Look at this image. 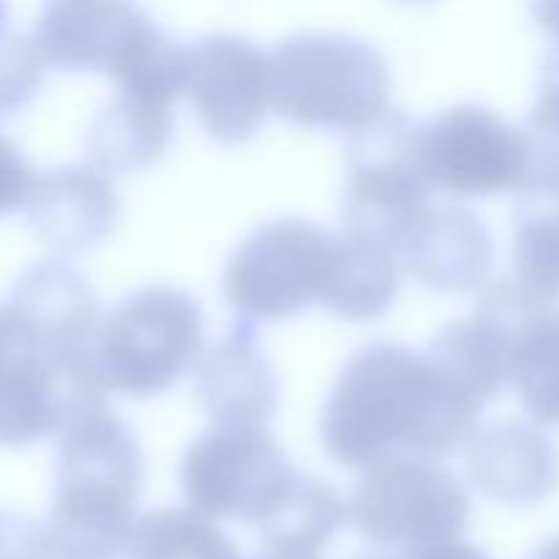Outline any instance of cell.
<instances>
[{
	"mask_svg": "<svg viewBox=\"0 0 559 559\" xmlns=\"http://www.w3.org/2000/svg\"><path fill=\"white\" fill-rule=\"evenodd\" d=\"M484 402L464 391L426 353L377 342L338 374L320 418L325 451L349 467L385 459H435L473 442Z\"/></svg>",
	"mask_w": 559,
	"mask_h": 559,
	"instance_id": "1",
	"label": "cell"
},
{
	"mask_svg": "<svg viewBox=\"0 0 559 559\" xmlns=\"http://www.w3.org/2000/svg\"><path fill=\"white\" fill-rule=\"evenodd\" d=\"M142 451L129 426L93 404L60 431L49 559H115L129 546Z\"/></svg>",
	"mask_w": 559,
	"mask_h": 559,
	"instance_id": "2",
	"label": "cell"
},
{
	"mask_svg": "<svg viewBox=\"0 0 559 559\" xmlns=\"http://www.w3.org/2000/svg\"><path fill=\"white\" fill-rule=\"evenodd\" d=\"M271 104L293 123L355 136L391 112V66L366 38L295 33L271 52Z\"/></svg>",
	"mask_w": 559,
	"mask_h": 559,
	"instance_id": "3",
	"label": "cell"
},
{
	"mask_svg": "<svg viewBox=\"0 0 559 559\" xmlns=\"http://www.w3.org/2000/svg\"><path fill=\"white\" fill-rule=\"evenodd\" d=\"M205 320L194 295L153 284L120 300L102 317L91 366L102 391L131 399L167 391L197 358Z\"/></svg>",
	"mask_w": 559,
	"mask_h": 559,
	"instance_id": "4",
	"label": "cell"
},
{
	"mask_svg": "<svg viewBox=\"0 0 559 559\" xmlns=\"http://www.w3.org/2000/svg\"><path fill=\"white\" fill-rule=\"evenodd\" d=\"M349 519L374 544L420 551L459 540L469 522V495L440 464L393 456L366 469L349 500Z\"/></svg>",
	"mask_w": 559,
	"mask_h": 559,
	"instance_id": "5",
	"label": "cell"
},
{
	"mask_svg": "<svg viewBox=\"0 0 559 559\" xmlns=\"http://www.w3.org/2000/svg\"><path fill=\"white\" fill-rule=\"evenodd\" d=\"M298 478L284 448L254 426H213L180 464L183 495L197 513L257 527L271 522Z\"/></svg>",
	"mask_w": 559,
	"mask_h": 559,
	"instance_id": "6",
	"label": "cell"
},
{
	"mask_svg": "<svg viewBox=\"0 0 559 559\" xmlns=\"http://www.w3.org/2000/svg\"><path fill=\"white\" fill-rule=\"evenodd\" d=\"M336 233L306 218H276L257 227L233 251L224 293L246 320H284L322 304L331 284Z\"/></svg>",
	"mask_w": 559,
	"mask_h": 559,
	"instance_id": "7",
	"label": "cell"
},
{
	"mask_svg": "<svg viewBox=\"0 0 559 559\" xmlns=\"http://www.w3.org/2000/svg\"><path fill=\"white\" fill-rule=\"evenodd\" d=\"M87 366L49 347L11 306L0 309V445H27L63 431L102 404Z\"/></svg>",
	"mask_w": 559,
	"mask_h": 559,
	"instance_id": "8",
	"label": "cell"
},
{
	"mask_svg": "<svg viewBox=\"0 0 559 559\" xmlns=\"http://www.w3.org/2000/svg\"><path fill=\"white\" fill-rule=\"evenodd\" d=\"M413 129L391 109L353 136L344 183V233L402 254L404 240L429 211L431 183L413 156Z\"/></svg>",
	"mask_w": 559,
	"mask_h": 559,
	"instance_id": "9",
	"label": "cell"
},
{
	"mask_svg": "<svg viewBox=\"0 0 559 559\" xmlns=\"http://www.w3.org/2000/svg\"><path fill=\"white\" fill-rule=\"evenodd\" d=\"M413 156L431 189L462 197L519 191L535 164L527 131L478 104L415 123Z\"/></svg>",
	"mask_w": 559,
	"mask_h": 559,
	"instance_id": "10",
	"label": "cell"
},
{
	"mask_svg": "<svg viewBox=\"0 0 559 559\" xmlns=\"http://www.w3.org/2000/svg\"><path fill=\"white\" fill-rule=\"evenodd\" d=\"M164 36L145 9L104 0L49 3L36 22L44 63L69 71H98L123 82Z\"/></svg>",
	"mask_w": 559,
	"mask_h": 559,
	"instance_id": "11",
	"label": "cell"
},
{
	"mask_svg": "<svg viewBox=\"0 0 559 559\" xmlns=\"http://www.w3.org/2000/svg\"><path fill=\"white\" fill-rule=\"evenodd\" d=\"M186 93L202 129L222 142L260 131L271 107V55L233 33H213L189 47Z\"/></svg>",
	"mask_w": 559,
	"mask_h": 559,
	"instance_id": "12",
	"label": "cell"
},
{
	"mask_svg": "<svg viewBox=\"0 0 559 559\" xmlns=\"http://www.w3.org/2000/svg\"><path fill=\"white\" fill-rule=\"evenodd\" d=\"M25 213L44 243L80 254L109 238L118 222V194L93 164H66L33 178Z\"/></svg>",
	"mask_w": 559,
	"mask_h": 559,
	"instance_id": "13",
	"label": "cell"
},
{
	"mask_svg": "<svg viewBox=\"0 0 559 559\" xmlns=\"http://www.w3.org/2000/svg\"><path fill=\"white\" fill-rule=\"evenodd\" d=\"M467 473L491 500L530 508L557 491L559 451L538 426L502 420L473 437L467 445Z\"/></svg>",
	"mask_w": 559,
	"mask_h": 559,
	"instance_id": "14",
	"label": "cell"
},
{
	"mask_svg": "<svg viewBox=\"0 0 559 559\" xmlns=\"http://www.w3.org/2000/svg\"><path fill=\"white\" fill-rule=\"evenodd\" d=\"M402 257L420 284L462 295L489 282L495 238L484 218L467 207H429L404 240Z\"/></svg>",
	"mask_w": 559,
	"mask_h": 559,
	"instance_id": "15",
	"label": "cell"
},
{
	"mask_svg": "<svg viewBox=\"0 0 559 559\" xmlns=\"http://www.w3.org/2000/svg\"><path fill=\"white\" fill-rule=\"evenodd\" d=\"M9 306L49 347L93 371L91 349L102 317L96 295L80 271L60 260L38 262L16 282Z\"/></svg>",
	"mask_w": 559,
	"mask_h": 559,
	"instance_id": "16",
	"label": "cell"
},
{
	"mask_svg": "<svg viewBox=\"0 0 559 559\" xmlns=\"http://www.w3.org/2000/svg\"><path fill=\"white\" fill-rule=\"evenodd\" d=\"M197 393L216 426L265 429L278 404L273 366L257 344L251 322H240L197 366Z\"/></svg>",
	"mask_w": 559,
	"mask_h": 559,
	"instance_id": "17",
	"label": "cell"
},
{
	"mask_svg": "<svg viewBox=\"0 0 559 559\" xmlns=\"http://www.w3.org/2000/svg\"><path fill=\"white\" fill-rule=\"evenodd\" d=\"M516 282L544 304H559V158L535 156L513 213Z\"/></svg>",
	"mask_w": 559,
	"mask_h": 559,
	"instance_id": "18",
	"label": "cell"
},
{
	"mask_svg": "<svg viewBox=\"0 0 559 559\" xmlns=\"http://www.w3.org/2000/svg\"><path fill=\"white\" fill-rule=\"evenodd\" d=\"M173 104L118 87L87 131V153L102 173H131L158 162L173 142Z\"/></svg>",
	"mask_w": 559,
	"mask_h": 559,
	"instance_id": "19",
	"label": "cell"
},
{
	"mask_svg": "<svg viewBox=\"0 0 559 559\" xmlns=\"http://www.w3.org/2000/svg\"><path fill=\"white\" fill-rule=\"evenodd\" d=\"M431 360L480 402H489L511 382L513 333L489 314L475 311L469 320L451 322L431 338Z\"/></svg>",
	"mask_w": 559,
	"mask_h": 559,
	"instance_id": "20",
	"label": "cell"
},
{
	"mask_svg": "<svg viewBox=\"0 0 559 559\" xmlns=\"http://www.w3.org/2000/svg\"><path fill=\"white\" fill-rule=\"evenodd\" d=\"M402 284L399 254L355 235L336 233L331 284L322 306L344 320H374L396 300Z\"/></svg>",
	"mask_w": 559,
	"mask_h": 559,
	"instance_id": "21",
	"label": "cell"
},
{
	"mask_svg": "<svg viewBox=\"0 0 559 559\" xmlns=\"http://www.w3.org/2000/svg\"><path fill=\"white\" fill-rule=\"evenodd\" d=\"M126 559H243L213 519L194 508H156L136 519Z\"/></svg>",
	"mask_w": 559,
	"mask_h": 559,
	"instance_id": "22",
	"label": "cell"
},
{
	"mask_svg": "<svg viewBox=\"0 0 559 559\" xmlns=\"http://www.w3.org/2000/svg\"><path fill=\"white\" fill-rule=\"evenodd\" d=\"M349 506H344L342 495L322 484L320 478L300 473L293 491L282 502L273 519L262 524L265 546L273 549H295L322 555L333 535L347 522Z\"/></svg>",
	"mask_w": 559,
	"mask_h": 559,
	"instance_id": "23",
	"label": "cell"
},
{
	"mask_svg": "<svg viewBox=\"0 0 559 559\" xmlns=\"http://www.w3.org/2000/svg\"><path fill=\"white\" fill-rule=\"evenodd\" d=\"M511 382L538 424L559 426V306L535 314L516 333Z\"/></svg>",
	"mask_w": 559,
	"mask_h": 559,
	"instance_id": "24",
	"label": "cell"
},
{
	"mask_svg": "<svg viewBox=\"0 0 559 559\" xmlns=\"http://www.w3.org/2000/svg\"><path fill=\"white\" fill-rule=\"evenodd\" d=\"M44 66L36 41L0 27V112H14L36 96Z\"/></svg>",
	"mask_w": 559,
	"mask_h": 559,
	"instance_id": "25",
	"label": "cell"
},
{
	"mask_svg": "<svg viewBox=\"0 0 559 559\" xmlns=\"http://www.w3.org/2000/svg\"><path fill=\"white\" fill-rule=\"evenodd\" d=\"M527 136L535 156L559 158V44L549 49L540 69L538 98L527 118Z\"/></svg>",
	"mask_w": 559,
	"mask_h": 559,
	"instance_id": "26",
	"label": "cell"
},
{
	"mask_svg": "<svg viewBox=\"0 0 559 559\" xmlns=\"http://www.w3.org/2000/svg\"><path fill=\"white\" fill-rule=\"evenodd\" d=\"M0 559H49L47 524L25 513L0 511Z\"/></svg>",
	"mask_w": 559,
	"mask_h": 559,
	"instance_id": "27",
	"label": "cell"
},
{
	"mask_svg": "<svg viewBox=\"0 0 559 559\" xmlns=\"http://www.w3.org/2000/svg\"><path fill=\"white\" fill-rule=\"evenodd\" d=\"M33 178L36 175L31 173L20 147L0 134V213L25 207Z\"/></svg>",
	"mask_w": 559,
	"mask_h": 559,
	"instance_id": "28",
	"label": "cell"
},
{
	"mask_svg": "<svg viewBox=\"0 0 559 559\" xmlns=\"http://www.w3.org/2000/svg\"><path fill=\"white\" fill-rule=\"evenodd\" d=\"M402 559H489V557H486L480 549H475V546L464 544V540H451V544L409 551V555Z\"/></svg>",
	"mask_w": 559,
	"mask_h": 559,
	"instance_id": "29",
	"label": "cell"
},
{
	"mask_svg": "<svg viewBox=\"0 0 559 559\" xmlns=\"http://www.w3.org/2000/svg\"><path fill=\"white\" fill-rule=\"evenodd\" d=\"M533 14H535V20H538L540 27H546V31L559 36V0H549V3H535Z\"/></svg>",
	"mask_w": 559,
	"mask_h": 559,
	"instance_id": "30",
	"label": "cell"
},
{
	"mask_svg": "<svg viewBox=\"0 0 559 559\" xmlns=\"http://www.w3.org/2000/svg\"><path fill=\"white\" fill-rule=\"evenodd\" d=\"M257 559H322V555H309V551H295V549H273V546H265Z\"/></svg>",
	"mask_w": 559,
	"mask_h": 559,
	"instance_id": "31",
	"label": "cell"
},
{
	"mask_svg": "<svg viewBox=\"0 0 559 559\" xmlns=\"http://www.w3.org/2000/svg\"><path fill=\"white\" fill-rule=\"evenodd\" d=\"M530 559H559V535H555V538L544 540V544L538 546V549L530 555Z\"/></svg>",
	"mask_w": 559,
	"mask_h": 559,
	"instance_id": "32",
	"label": "cell"
},
{
	"mask_svg": "<svg viewBox=\"0 0 559 559\" xmlns=\"http://www.w3.org/2000/svg\"><path fill=\"white\" fill-rule=\"evenodd\" d=\"M358 559H402V557H382V555H364V557H358Z\"/></svg>",
	"mask_w": 559,
	"mask_h": 559,
	"instance_id": "33",
	"label": "cell"
}]
</instances>
